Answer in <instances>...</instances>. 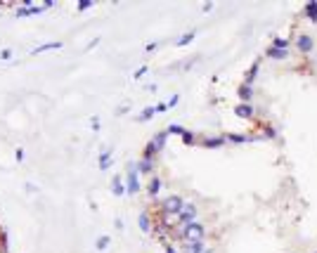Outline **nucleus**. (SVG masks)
Here are the masks:
<instances>
[{"label": "nucleus", "mask_w": 317, "mask_h": 253, "mask_svg": "<svg viewBox=\"0 0 317 253\" xmlns=\"http://www.w3.org/2000/svg\"><path fill=\"white\" fill-rule=\"evenodd\" d=\"M185 199L180 194H168L163 196V199H157V208H154V213H161V215H180V211L185 208Z\"/></svg>", "instance_id": "nucleus-1"}, {"label": "nucleus", "mask_w": 317, "mask_h": 253, "mask_svg": "<svg viewBox=\"0 0 317 253\" xmlns=\"http://www.w3.org/2000/svg\"><path fill=\"white\" fill-rule=\"evenodd\" d=\"M206 239V227H204V223H199V220H194V223H187L180 227V242L187 244V242H204Z\"/></svg>", "instance_id": "nucleus-2"}, {"label": "nucleus", "mask_w": 317, "mask_h": 253, "mask_svg": "<svg viewBox=\"0 0 317 253\" xmlns=\"http://www.w3.org/2000/svg\"><path fill=\"white\" fill-rule=\"evenodd\" d=\"M126 192L128 194H140V170H138V164L133 161V164H128V170H126Z\"/></svg>", "instance_id": "nucleus-3"}, {"label": "nucleus", "mask_w": 317, "mask_h": 253, "mask_svg": "<svg viewBox=\"0 0 317 253\" xmlns=\"http://www.w3.org/2000/svg\"><path fill=\"white\" fill-rule=\"evenodd\" d=\"M294 48L301 52V55H313L315 52V38L308 36V33H298L294 38Z\"/></svg>", "instance_id": "nucleus-4"}, {"label": "nucleus", "mask_w": 317, "mask_h": 253, "mask_svg": "<svg viewBox=\"0 0 317 253\" xmlns=\"http://www.w3.org/2000/svg\"><path fill=\"white\" fill-rule=\"evenodd\" d=\"M199 218V208L194 204H185V208L180 211L178 215V227H182V225H187V223H194Z\"/></svg>", "instance_id": "nucleus-5"}, {"label": "nucleus", "mask_w": 317, "mask_h": 253, "mask_svg": "<svg viewBox=\"0 0 317 253\" xmlns=\"http://www.w3.org/2000/svg\"><path fill=\"white\" fill-rule=\"evenodd\" d=\"M138 164V170L140 175H157V159H147V156H140V161H135Z\"/></svg>", "instance_id": "nucleus-6"}, {"label": "nucleus", "mask_w": 317, "mask_h": 253, "mask_svg": "<svg viewBox=\"0 0 317 253\" xmlns=\"http://www.w3.org/2000/svg\"><path fill=\"white\" fill-rule=\"evenodd\" d=\"M197 145L206 147V149H216V147L225 145V135H199L197 137Z\"/></svg>", "instance_id": "nucleus-7"}, {"label": "nucleus", "mask_w": 317, "mask_h": 253, "mask_svg": "<svg viewBox=\"0 0 317 253\" xmlns=\"http://www.w3.org/2000/svg\"><path fill=\"white\" fill-rule=\"evenodd\" d=\"M253 95H256V90H253V85H248V83H239L237 88V97L239 102H244V104H253Z\"/></svg>", "instance_id": "nucleus-8"}, {"label": "nucleus", "mask_w": 317, "mask_h": 253, "mask_svg": "<svg viewBox=\"0 0 317 253\" xmlns=\"http://www.w3.org/2000/svg\"><path fill=\"white\" fill-rule=\"evenodd\" d=\"M55 2H45V5H29V7H19L17 10V17H36V14H40V12L50 10Z\"/></svg>", "instance_id": "nucleus-9"}, {"label": "nucleus", "mask_w": 317, "mask_h": 253, "mask_svg": "<svg viewBox=\"0 0 317 253\" xmlns=\"http://www.w3.org/2000/svg\"><path fill=\"white\" fill-rule=\"evenodd\" d=\"M161 189H163V180H161L158 175H152V177H149V182H147V194H149V199H154V201H157L158 194H161Z\"/></svg>", "instance_id": "nucleus-10"}, {"label": "nucleus", "mask_w": 317, "mask_h": 253, "mask_svg": "<svg viewBox=\"0 0 317 253\" xmlns=\"http://www.w3.org/2000/svg\"><path fill=\"white\" fill-rule=\"evenodd\" d=\"M235 114H237L239 118H244V121H253V118H256V107H253V104L239 102L237 107H235Z\"/></svg>", "instance_id": "nucleus-11"}, {"label": "nucleus", "mask_w": 317, "mask_h": 253, "mask_svg": "<svg viewBox=\"0 0 317 253\" xmlns=\"http://www.w3.org/2000/svg\"><path fill=\"white\" fill-rule=\"evenodd\" d=\"M138 225L142 232H152V227H154V211H142L138 218Z\"/></svg>", "instance_id": "nucleus-12"}, {"label": "nucleus", "mask_w": 317, "mask_h": 253, "mask_svg": "<svg viewBox=\"0 0 317 253\" xmlns=\"http://www.w3.org/2000/svg\"><path fill=\"white\" fill-rule=\"evenodd\" d=\"M260 62H263V57H258L251 67H248V71L244 74V83H248V85H253L256 83V78H258V71H260Z\"/></svg>", "instance_id": "nucleus-13"}, {"label": "nucleus", "mask_w": 317, "mask_h": 253, "mask_svg": "<svg viewBox=\"0 0 317 253\" xmlns=\"http://www.w3.org/2000/svg\"><path fill=\"white\" fill-rule=\"evenodd\" d=\"M265 57L275 59V62H284V59H289V50H279V48H272V45H268V50H265Z\"/></svg>", "instance_id": "nucleus-14"}, {"label": "nucleus", "mask_w": 317, "mask_h": 253, "mask_svg": "<svg viewBox=\"0 0 317 253\" xmlns=\"http://www.w3.org/2000/svg\"><path fill=\"white\" fill-rule=\"evenodd\" d=\"M111 194H114V196L128 194V192H126V182L121 180V175H114V177H111Z\"/></svg>", "instance_id": "nucleus-15"}, {"label": "nucleus", "mask_w": 317, "mask_h": 253, "mask_svg": "<svg viewBox=\"0 0 317 253\" xmlns=\"http://www.w3.org/2000/svg\"><path fill=\"white\" fill-rule=\"evenodd\" d=\"M111 164H114V152H111V149H104V152L99 154V168H102V170H109Z\"/></svg>", "instance_id": "nucleus-16"}, {"label": "nucleus", "mask_w": 317, "mask_h": 253, "mask_svg": "<svg viewBox=\"0 0 317 253\" xmlns=\"http://www.w3.org/2000/svg\"><path fill=\"white\" fill-rule=\"evenodd\" d=\"M303 14H306L308 21H317V0H310V2H306Z\"/></svg>", "instance_id": "nucleus-17"}, {"label": "nucleus", "mask_w": 317, "mask_h": 253, "mask_svg": "<svg viewBox=\"0 0 317 253\" xmlns=\"http://www.w3.org/2000/svg\"><path fill=\"white\" fill-rule=\"evenodd\" d=\"M64 43L62 40H55V43H43V45H38V48L33 50L31 55H40V52H50V50H60Z\"/></svg>", "instance_id": "nucleus-18"}, {"label": "nucleus", "mask_w": 317, "mask_h": 253, "mask_svg": "<svg viewBox=\"0 0 317 253\" xmlns=\"http://www.w3.org/2000/svg\"><path fill=\"white\" fill-rule=\"evenodd\" d=\"M166 140H168V133H166V130H158L157 135L152 137V142L157 145L158 152H163V149H166Z\"/></svg>", "instance_id": "nucleus-19"}, {"label": "nucleus", "mask_w": 317, "mask_h": 253, "mask_svg": "<svg viewBox=\"0 0 317 253\" xmlns=\"http://www.w3.org/2000/svg\"><path fill=\"white\" fill-rule=\"evenodd\" d=\"M158 154H161V152L157 149V145L149 140L147 145H145V149H142V156H147V159H158Z\"/></svg>", "instance_id": "nucleus-20"}, {"label": "nucleus", "mask_w": 317, "mask_h": 253, "mask_svg": "<svg viewBox=\"0 0 317 253\" xmlns=\"http://www.w3.org/2000/svg\"><path fill=\"white\" fill-rule=\"evenodd\" d=\"M154 116H157V109H154V107H145L138 114V121H140V123H145V121H152Z\"/></svg>", "instance_id": "nucleus-21"}, {"label": "nucleus", "mask_w": 317, "mask_h": 253, "mask_svg": "<svg viewBox=\"0 0 317 253\" xmlns=\"http://www.w3.org/2000/svg\"><path fill=\"white\" fill-rule=\"evenodd\" d=\"M272 48H279V50H289L291 48V38H284V36H277V38H272L270 43Z\"/></svg>", "instance_id": "nucleus-22"}, {"label": "nucleus", "mask_w": 317, "mask_h": 253, "mask_svg": "<svg viewBox=\"0 0 317 253\" xmlns=\"http://www.w3.org/2000/svg\"><path fill=\"white\" fill-rule=\"evenodd\" d=\"M194 38H197V31H187L185 36H180V38L175 40V45H178V48H185V45H189Z\"/></svg>", "instance_id": "nucleus-23"}, {"label": "nucleus", "mask_w": 317, "mask_h": 253, "mask_svg": "<svg viewBox=\"0 0 317 253\" xmlns=\"http://www.w3.org/2000/svg\"><path fill=\"white\" fill-rule=\"evenodd\" d=\"M258 126H263V137L265 140H277V128L275 126H268V123H258Z\"/></svg>", "instance_id": "nucleus-24"}, {"label": "nucleus", "mask_w": 317, "mask_h": 253, "mask_svg": "<svg viewBox=\"0 0 317 253\" xmlns=\"http://www.w3.org/2000/svg\"><path fill=\"white\" fill-rule=\"evenodd\" d=\"M197 133H194V130H185V133H182V142H185V145L187 147H192V145H197Z\"/></svg>", "instance_id": "nucleus-25"}, {"label": "nucleus", "mask_w": 317, "mask_h": 253, "mask_svg": "<svg viewBox=\"0 0 317 253\" xmlns=\"http://www.w3.org/2000/svg\"><path fill=\"white\" fill-rule=\"evenodd\" d=\"M185 130H187V128H182L180 123H170V126L166 128V133H168V135H180V137H182V133H185Z\"/></svg>", "instance_id": "nucleus-26"}, {"label": "nucleus", "mask_w": 317, "mask_h": 253, "mask_svg": "<svg viewBox=\"0 0 317 253\" xmlns=\"http://www.w3.org/2000/svg\"><path fill=\"white\" fill-rule=\"evenodd\" d=\"M95 246H97L99 251H104V249L109 246V237H107V234H104V237H99L97 242H95Z\"/></svg>", "instance_id": "nucleus-27"}, {"label": "nucleus", "mask_w": 317, "mask_h": 253, "mask_svg": "<svg viewBox=\"0 0 317 253\" xmlns=\"http://www.w3.org/2000/svg\"><path fill=\"white\" fill-rule=\"evenodd\" d=\"M163 253H180V249L175 244H163Z\"/></svg>", "instance_id": "nucleus-28"}, {"label": "nucleus", "mask_w": 317, "mask_h": 253, "mask_svg": "<svg viewBox=\"0 0 317 253\" xmlns=\"http://www.w3.org/2000/svg\"><path fill=\"white\" fill-rule=\"evenodd\" d=\"M0 59H2V62H7V59H12V50H10V48L0 50Z\"/></svg>", "instance_id": "nucleus-29"}, {"label": "nucleus", "mask_w": 317, "mask_h": 253, "mask_svg": "<svg viewBox=\"0 0 317 253\" xmlns=\"http://www.w3.org/2000/svg\"><path fill=\"white\" fill-rule=\"evenodd\" d=\"M145 74H147V67H140V69H135V74H133V78H135V81H140V78L145 76Z\"/></svg>", "instance_id": "nucleus-30"}, {"label": "nucleus", "mask_w": 317, "mask_h": 253, "mask_svg": "<svg viewBox=\"0 0 317 253\" xmlns=\"http://www.w3.org/2000/svg\"><path fill=\"white\" fill-rule=\"evenodd\" d=\"M154 109H157V114H161V111H168V102H158Z\"/></svg>", "instance_id": "nucleus-31"}, {"label": "nucleus", "mask_w": 317, "mask_h": 253, "mask_svg": "<svg viewBox=\"0 0 317 253\" xmlns=\"http://www.w3.org/2000/svg\"><path fill=\"white\" fill-rule=\"evenodd\" d=\"M88 7H92V2H90V0H83V2H79V10H80V12L88 10Z\"/></svg>", "instance_id": "nucleus-32"}, {"label": "nucleus", "mask_w": 317, "mask_h": 253, "mask_svg": "<svg viewBox=\"0 0 317 253\" xmlns=\"http://www.w3.org/2000/svg\"><path fill=\"white\" fill-rule=\"evenodd\" d=\"M178 102H180V95H173V97L168 99V109H170V107H175Z\"/></svg>", "instance_id": "nucleus-33"}, {"label": "nucleus", "mask_w": 317, "mask_h": 253, "mask_svg": "<svg viewBox=\"0 0 317 253\" xmlns=\"http://www.w3.org/2000/svg\"><path fill=\"white\" fill-rule=\"evenodd\" d=\"M90 126H92V130H99V118L95 116L92 121H90Z\"/></svg>", "instance_id": "nucleus-34"}, {"label": "nucleus", "mask_w": 317, "mask_h": 253, "mask_svg": "<svg viewBox=\"0 0 317 253\" xmlns=\"http://www.w3.org/2000/svg\"><path fill=\"white\" fill-rule=\"evenodd\" d=\"M17 161H24V149H17Z\"/></svg>", "instance_id": "nucleus-35"}, {"label": "nucleus", "mask_w": 317, "mask_h": 253, "mask_svg": "<svg viewBox=\"0 0 317 253\" xmlns=\"http://www.w3.org/2000/svg\"><path fill=\"white\" fill-rule=\"evenodd\" d=\"M315 253H317V251H315Z\"/></svg>", "instance_id": "nucleus-36"}]
</instances>
